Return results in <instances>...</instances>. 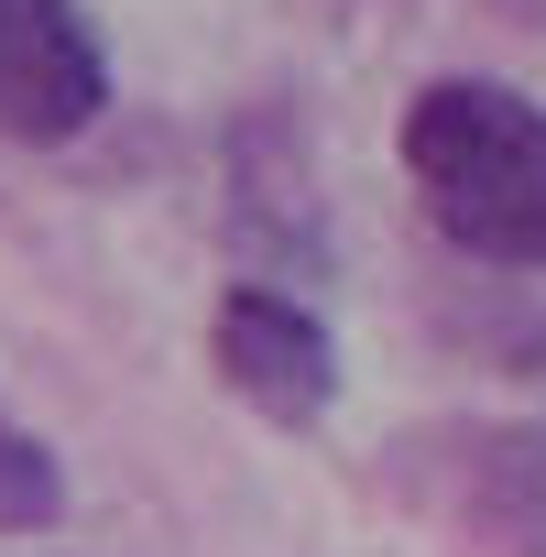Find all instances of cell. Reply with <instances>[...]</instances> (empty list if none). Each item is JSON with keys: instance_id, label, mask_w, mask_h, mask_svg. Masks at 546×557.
<instances>
[{"instance_id": "1", "label": "cell", "mask_w": 546, "mask_h": 557, "mask_svg": "<svg viewBox=\"0 0 546 557\" xmlns=\"http://www.w3.org/2000/svg\"><path fill=\"white\" fill-rule=\"evenodd\" d=\"M405 175L426 219L502 273H546V99L502 77H437L405 110Z\"/></svg>"}, {"instance_id": "3", "label": "cell", "mask_w": 546, "mask_h": 557, "mask_svg": "<svg viewBox=\"0 0 546 557\" xmlns=\"http://www.w3.org/2000/svg\"><path fill=\"white\" fill-rule=\"evenodd\" d=\"M110 110V55L77 0H0V132L77 143Z\"/></svg>"}, {"instance_id": "2", "label": "cell", "mask_w": 546, "mask_h": 557, "mask_svg": "<svg viewBox=\"0 0 546 557\" xmlns=\"http://www.w3.org/2000/svg\"><path fill=\"white\" fill-rule=\"evenodd\" d=\"M208 361H219V383H229L251 416H273V426H318V416L339 405V339H328V318H318L307 296H285V285H229L219 318H208Z\"/></svg>"}, {"instance_id": "4", "label": "cell", "mask_w": 546, "mask_h": 557, "mask_svg": "<svg viewBox=\"0 0 546 557\" xmlns=\"http://www.w3.org/2000/svg\"><path fill=\"white\" fill-rule=\"evenodd\" d=\"M55 513H66V470H55V448H45L34 426L0 416V535H45Z\"/></svg>"}]
</instances>
